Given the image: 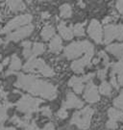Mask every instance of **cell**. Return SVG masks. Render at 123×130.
I'll return each mask as SVG.
<instances>
[{
	"label": "cell",
	"mask_w": 123,
	"mask_h": 130,
	"mask_svg": "<svg viewBox=\"0 0 123 130\" xmlns=\"http://www.w3.org/2000/svg\"><path fill=\"white\" fill-rule=\"evenodd\" d=\"M98 77L99 79L101 80H104L106 78V76H107V69H104V70H100L98 71Z\"/></svg>",
	"instance_id": "d6a6232c"
},
{
	"label": "cell",
	"mask_w": 123,
	"mask_h": 130,
	"mask_svg": "<svg viewBox=\"0 0 123 130\" xmlns=\"http://www.w3.org/2000/svg\"><path fill=\"white\" fill-rule=\"evenodd\" d=\"M93 76H94V74L93 73H89V74L85 75L84 77L82 78V81L83 82H90V81H91V78H93Z\"/></svg>",
	"instance_id": "e575fe53"
},
{
	"label": "cell",
	"mask_w": 123,
	"mask_h": 130,
	"mask_svg": "<svg viewBox=\"0 0 123 130\" xmlns=\"http://www.w3.org/2000/svg\"><path fill=\"white\" fill-rule=\"evenodd\" d=\"M21 69V61L16 55H13L12 60H11V65H10L9 72H13L14 70H18Z\"/></svg>",
	"instance_id": "ffe728a7"
},
{
	"label": "cell",
	"mask_w": 123,
	"mask_h": 130,
	"mask_svg": "<svg viewBox=\"0 0 123 130\" xmlns=\"http://www.w3.org/2000/svg\"><path fill=\"white\" fill-rule=\"evenodd\" d=\"M15 86L24 89L33 94L41 95L47 99H54L57 96V89L54 85L34 76L20 74L18 76Z\"/></svg>",
	"instance_id": "6da1fadb"
},
{
	"label": "cell",
	"mask_w": 123,
	"mask_h": 130,
	"mask_svg": "<svg viewBox=\"0 0 123 130\" xmlns=\"http://www.w3.org/2000/svg\"><path fill=\"white\" fill-rule=\"evenodd\" d=\"M111 83H112V85H113L115 89L119 88V85H118V83H117V79L115 77V74L112 73V72H111Z\"/></svg>",
	"instance_id": "f546056e"
},
{
	"label": "cell",
	"mask_w": 123,
	"mask_h": 130,
	"mask_svg": "<svg viewBox=\"0 0 123 130\" xmlns=\"http://www.w3.org/2000/svg\"><path fill=\"white\" fill-rule=\"evenodd\" d=\"M57 115H58V117H59L60 119H65V118H67V112H66L65 109L62 108V109L59 110Z\"/></svg>",
	"instance_id": "1f68e13d"
},
{
	"label": "cell",
	"mask_w": 123,
	"mask_h": 130,
	"mask_svg": "<svg viewBox=\"0 0 123 130\" xmlns=\"http://www.w3.org/2000/svg\"><path fill=\"white\" fill-rule=\"evenodd\" d=\"M112 73L114 74H117V83L118 85L123 86V63L122 62H118L115 63L114 65H112Z\"/></svg>",
	"instance_id": "7c38bea8"
},
{
	"label": "cell",
	"mask_w": 123,
	"mask_h": 130,
	"mask_svg": "<svg viewBox=\"0 0 123 130\" xmlns=\"http://www.w3.org/2000/svg\"><path fill=\"white\" fill-rule=\"evenodd\" d=\"M99 92L100 93L104 94V95H111L112 93V87L108 82L103 81L101 85L99 86Z\"/></svg>",
	"instance_id": "7402d4cb"
},
{
	"label": "cell",
	"mask_w": 123,
	"mask_h": 130,
	"mask_svg": "<svg viewBox=\"0 0 123 130\" xmlns=\"http://www.w3.org/2000/svg\"><path fill=\"white\" fill-rule=\"evenodd\" d=\"M114 105L115 107L119 108V109L123 110V90L118 96L114 100Z\"/></svg>",
	"instance_id": "4316f807"
},
{
	"label": "cell",
	"mask_w": 123,
	"mask_h": 130,
	"mask_svg": "<svg viewBox=\"0 0 123 130\" xmlns=\"http://www.w3.org/2000/svg\"><path fill=\"white\" fill-rule=\"evenodd\" d=\"M1 70H2V65H0V71H1Z\"/></svg>",
	"instance_id": "7bdbcfd3"
},
{
	"label": "cell",
	"mask_w": 123,
	"mask_h": 130,
	"mask_svg": "<svg viewBox=\"0 0 123 130\" xmlns=\"http://www.w3.org/2000/svg\"><path fill=\"white\" fill-rule=\"evenodd\" d=\"M84 98H85V99L87 100V102L90 103H95L100 99L98 89H97V87L94 85V83L92 81H90L87 86H86Z\"/></svg>",
	"instance_id": "52a82bcc"
},
{
	"label": "cell",
	"mask_w": 123,
	"mask_h": 130,
	"mask_svg": "<svg viewBox=\"0 0 123 130\" xmlns=\"http://www.w3.org/2000/svg\"><path fill=\"white\" fill-rule=\"evenodd\" d=\"M8 6L12 11H21L25 9V5L21 1H9Z\"/></svg>",
	"instance_id": "603a6c76"
},
{
	"label": "cell",
	"mask_w": 123,
	"mask_h": 130,
	"mask_svg": "<svg viewBox=\"0 0 123 130\" xmlns=\"http://www.w3.org/2000/svg\"><path fill=\"white\" fill-rule=\"evenodd\" d=\"M108 115H109L110 120L114 121H123V112L118 111L114 108H110L108 111Z\"/></svg>",
	"instance_id": "ac0fdd59"
},
{
	"label": "cell",
	"mask_w": 123,
	"mask_h": 130,
	"mask_svg": "<svg viewBox=\"0 0 123 130\" xmlns=\"http://www.w3.org/2000/svg\"><path fill=\"white\" fill-rule=\"evenodd\" d=\"M106 126H107V128H110V129H115L117 127V123H116V121L109 120L106 123Z\"/></svg>",
	"instance_id": "4dcf8cb0"
},
{
	"label": "cell",
	"mask_w": 123,
	"mask_h": 130,
	"mask_svg": "<svg viewBox=\"0 0 123 130\" xmlns=\"http://www.w3.org/2000/svg\"><path fill=\"white\" fill-rule=\"evenodd\" d=\"M31 21H32V15L31 14H23V15L16 17L15 19L11 20L9 23L5 26V28L3 29V32H9V31L20 26V25L30 23Z\"/></svg>",
	"instance_id": "ba28073f"
},
{
	"label": "cell",
	"mask_w": 123,
	"mask_h": 130,
	"mask_svg": "<svg viewBox=\"0 0 123 130\" xmlns=\"http://www.w3.org/2000/svg\"><path fill=\"white\" fill-rule=\"evenodd\" d=\"M115 39L123 41V25L115 26Z\"/></svg>",
	"instance_id": "83f0119b"
},
{
	"label": "cell",
	"mask_w": 123,
	"mask_h": 130,
	"mask_svg": "<svg viewBox=\"0 0 123 130\" xmlns=\"http://www.w3.org/2000/svg\"><path fill=\"white\" fill-rule=\"evenodd\" d=\"M91 56L85 55L82 59H79V60L73 62L72 64H71V69L73 70V71H75L77 73H81V72L84 71L85 67L91 63Z\"/></svg>",
	"instance_id": "8fae6325"
},
{
	"label": "cell",
	"mask_w": 123,
	"mask_h": 130,
	"mask_svg": "<svg viewBox=\"0 0 123 130\" xmlns=\"http://www.w3.org/2000/svg\"><path fill=\"white\" fill-rule=\"evenodd\" d=\"M49 48H50V51L54 52V53H58V52L61 51V49H62V41H61V38L59 36H55L51 40Z\"/></svg>",
	"instance_id": "e0dca14e"
},
{
	"label": "cell",
	"mask_w": 123,
	"mask_h": 130,
	"mask_svg": "<svg viewBox=\"0 0 123 130\" xmlns=\"http://www.w3.org/2000/svg\"><path fill=\"white\" fill-rule=\"evenodd\" d=\"M23 70L25 71H34V72H41L42 75L50 77L54 75V70L51 69L49 66H47L44 63V61L41 59H36V58H30L23 67Z\"/></svg>",
	"instance_id": "3957f363"
},
{
	"label": "cell",
	"mask_w": 123,
	"mask_h": 130,
	"mask_svg": "<svg viewBox=\"0 0 123 130\" xmlns=\"http://www.w3.org/2000/svg\"><path fill=\"white\" fill-rule=\"evenodd\" d=\"M116 9L118 10L120 14H123V1H117L116 2Z\"/></svg>",
	"instance_id": "d590c367"
},
{
	"label": "cell",
	"mask_w": 123,
	"mask_h": 130,
	"mask_svg": "<svg viewBox=\"0 0 123 130\" xmlns=\"http://www.w3.org/2000/svg\"><path fill=\"white\" fill-rule=\"evenodd\" d=\"M100 58H102L103 59V64L105 66H107V67H109V57L106 55V53L104 51H101L100 53H99V59Z\"/></svg>",
	"instance_id": "f1b7e54d"
},
{
	"label": "cell",
	"mask_w": 123,
	"mask_h": 130,
	"mask_svg": "<svg viewBox=\"0 0 123 130\" xmlns=\"http://www.w3.org/2000/svg\"><path fill=\"white\" fill-rule=\"evenodd\" d=\"M85 53L86 55L93 56L94 53V47L90 42L84 41V42H72L69 45L65 47L64 49V55L67 59H74L80 55Z\"/></svg>",
	"instance_id": "7a4b0ae2"
},
{
	"label": "cell",
	"mask_w": 123,
	"mask_h": 130,
	"mask_svg": "<svg viewBox=\"0 0 123 130\" xmlns=\"http://www.w3.org/2000/svg\"><path fill=\"white\" fill-rule=\"evenodd\" d=\"M107 51L114 54L117 58H121L123 56V43H114L107 47Z\"/></svg>",
	"instance_id": "9a60e30c"
},
{
	"label": "cell",
	"mask_w": 123,
	"mask_h": 130,
	"mask_svg": "<svg viewBox=\"0 0 123 130\" xmlns=\"http://www.w3.org/2000/svg\"><path fill=\"white\" fill-rule=\"evenodd\" d=\"M42 130H54V124L49 122V123H47V124L44 126V128Z\"/></svg>",
	"instance_id": "8d00e7d4"
},
{
	"label": "cell",
	"mask_w": 123,
	"mask_h": 130,
	"mask_svg": "<svg viewBox=\"0 0 123 130\" xmlns=\"http://www.w3.org/2000/svg\"><path fill=\"white\" fill-rule=\"evenodd\" d=\"M71 14H72V10H71L70 5L64 4L63 6H61V8H60V15L62 18L67 19L71 15Z\"/></svg>",
	"instance_id": "44dd1931"
},
{
	"label": "cell",
	"mask_w": 123,
	"mask_h": 130,
	"mask_svg": "<svg viewBox=\"0 0 123 130\" xmlns=\"http://www.w3.org/2000/svg\"><path fill=\"white\" fill-rule=\"evenodd\" d=\"M111 20H112V19H111L110 17H108V18H106V19L103 20V22H104V23H108V22H109V21H111Z\"/></svg>",
	"instance_id": "ab89813d"
},
{
	"label": "cell",
	"mask_w": 123,
	"mask_h": 130,
	"mask_svg": "<svg viewBox=\"0 0 123 130\" xmlns=\"http://www.w3.org/2000/svg\"><path fill=\"white\" fill-rule=\"evenodd\" d=\"M105 43H109L115 39V26L107 25L105 27Z\"/></svg>",
	"instance_id": "2e32d148"
},
{
	"label": "cell",
	"mask_w": 123,
	"mask_h": 130,
	"mask_svg": "<svg viewBox=\"0 0 123 130\" xmlns=\"http://www.w3.org/2000/svg\"><path fill=\"white\" fill-rule=\"evenodd\" d=\"M44 51V45L42 43H40V42H36L33 44L32 47V55L33 57L36 55H40L41 53H43Z\"/></svg>",
	"instance_id": "d4e9b609"
},
{
	"label": "cell",
	"mask_w": 123,
	"mask_h": 130,
	"mask_svg": "<svg viewBox=\"0 0 123 130\" xmlns=\"http://www.w3.org/2000/svg\"><path fill=\"white\" fill-rule=\"evenodd\" d=\"M73 34H75L76 36H84L85 34V30H84V26L82 23H77L74 25L73 27Z\"/></svg>",
	"instance_id": "484cf974"
},
{
	"label": "cell",
	"mask_w": 123,
	"mask_h": 130,
	"mask_svg": "<svg viewBox=\"0 0 123 130\" xmlns=\"http://www.w3.org/2000/svg\"><path fill=\"white\" fill-rule=\"evenodd\" d=\"M68 86L72 87L74 92L76 93H81L84 90V85H83L82 78L80 77H71V79L69 80Z\"/></svg>",
	"instance_id": "4fadbf2b"
},
{
	"label": "cell",
	"mask_w": 123,
	"mask_h": 130,
	"mask_svg": "<svg viewBox=\"0 0 123 130\" xmlns=\"http://www.w3.org/2000/svg\"><path fill=\"white\" fill-rule=\"evenodd\" d=\"M59 32L64 40H71L73 38L72 29L70 27H67L64 22H61L59 24Z\"/></svg>",
	"instance_id": "5bb4252c"
},
{
	"label": "cell",
	"mask_w": 123,
	"mask_h": 130,
	"mask_svg": "<svg viewBox=\"0 0 123 130\" xmlns=\"http://www.w3.org/2000/svg\"><path fill=\"white\" fill-rule=\"evenodd\" d=\"M23 47V55L26 58H33L32 55V43L30 42H24L22 43Z\"/></svg>",
	"instance_id": "cb8c5ba5"
},
{
	"label": "cell",
	"mask_w": 123,
	"mask_h": 130,
	"mask_svg": "<svg viewBox=\"0 0 123 130\" xmlns=\"http://www.w3.org/2000/svg\"><path fill=\"white\" fill-rule=\"evenodd\" d=\"M120 59H121V62H122V63H123V56H122V57H121V58H120Z\"/></svg>",
	"instance_id": "ee69618b"
},
{
	"label": "cell",
	"mask_w": 123,
	"mask_h": 130,
	"mask_svg": "<svg viewBox=\"0 0 123 130\" xmlns=\"http://www.w3.org/2000/svg\"><path fill=\"white\" fill-rule=\"evenodd\" d=\"M87 32L90 37L95 41L97 43H100L102 42V36H103V32H102V27L101 24L99 23L98 20L96 19H92L91 21V23L89 25V29Z\"/></svg>",
	"instance_id": "8992f818"
},
{
	"label": "cell",
	"mask_w": 123,
	"mask_h": 130,
	"mask_svg": "<svg viewBox=\"0 0 123 130\" xmlns=\"http://www.w3.org/2000/svg\"><path fill=\"white\" fill-rule=\"evenodd\" d=\"M48 17H49L48 13H43L42 14V19H48Z\"/></svg>",
	"instance_id": "60d3db41"
},
{
	"label": "cell",
	"mask_w": 123,
	"mask_h": 130,
	"mask_svg": "<svg viewBox=\"0 0 123 130\" xmlns=\"http://www.w3.org/2000/svg\"><path fill=\"white\" fill-rule=\"evenodd\" d=\"M55 33L54 27L51 25H46L45 27H43V29L41 30V38L44 41H48L49 39L53 37Z\"/></svg>",
	"instance_id": "d6986e66"
},
{
	"label": "cell",
	"mask_w": 123,
	"mask_h": 130,
	"mask_svg": "<svg viewBox=\"0 0 123 130\" xmlns=\"http://www.w3.org/2000/svg\"><path fill=\"white\" fill-rule=\"evenodd\" d=\"M26 130H42V129H39V128H37L36 124H35V123H32L31 125H30V124H28Z\"/></svg>",
	"instance_id": "74e56055"
},
{
	"label": "cell",
	"mask_w": 123,
	"mask_h": 130,
	"mask_svg": "<svg viewBox=\"0 0 123 130\" xmlns=\"http://www.w3.org/2000/svg\"><path fill=\"white\" fill-rule=\"evenodd\" d=\"M33 30H34V26H33V25H31V24H30V25H26V26H24V27L18 29L17 31L10 34L9 36H8V39H9L10 41L17 42V41L21 40L23 38L31 35V33L33 32Z\"/></svg>",
	"instance_id": "9c48e42d"
},
{
	"label": "cell",
	"mask_w": 123,
	"mask_h": 130,
	"mask_svg": "<svg viewBox=\"0 0 123 130\" xmlns=\"http://www.w3.org/2000/svg\"><path fill=\"white\" fill-rule=\"evenodd\" d=\"M0 130H14V127H4V126H2Z\"/></svg>",
	"instance_id": "f35d334b"
},
{
	"label": "cell",
	"mask_w": 123,
	"mask_h": 130,
	"mask_svg": "<svg viewBox=\"0 0 123 130\" xmlns=\"http://www.w3.org/2000/svg\"><path fill=\"white\" fill-rule=\"evenodd\" d=\"M98 62H99V58H98V59H94L93 62H92V64H94V65H95V64H97Z\"/></svg>",
	"instance_id": "b9f144b4"
},
{
	"label": "cell",
	"mask_w": 123,
	"mask_h": 130,
	"mask_svg": "<svg viewBox=\"0 0 123 130\" xmlns=\"http://www.w3.org/2000/svg\"><path fill=\"white\" fill-rule=\"evenodd\" d=\"M41 102H42V100H41V99L33 98L30 95H24L18 101L17 109L19 111L24 112V113L31 114L32 112H35L39 109V106Z\"/></svg>",
	"instance_id": "5b68a950"
},
{
	"label": "cell",
	"mask_w": 123,
	"mask_h": 130,
	"mask_svg": "<svg viewBox=\"0 0 123 130\" xmlns=\"http://www.w3.org/2000/svg\"><path fill=\"white\" fill-rule=\"evenodd\" d=\"M93 115V109L86 107L81 111L76 112L71 119V123L75 124L80 129H87L91 125V117Z\"/></svg>",
	"instance_id": "277c9868"
},
{
	"label": "cell",
	"mask_w": 123,
	"mask_h": 130,
	"mask_svg": "<svg viewBox=\"0 0 123 130\" xmlns=\"http://www.w3.org/2000/svg\"><path fill=\"white\" fill-rule=\"evenodd\" d=\"M84 106V102L72 93H67L65 101L63 104V108H81Z\"/></svg>",
	"instance_id": "30bf717a"
},
{
	"label": "cell",
	"mask_w": 123,
	"mask_h": 130,
	"mask_svg": "<svg viewBox=\"0 0 123 130\" xmlns=\"http://www.w3.org/2000/svg\"><path fill=\"white\" fill-rule=\"evenodd\" d=\"M41 112H42V114L46 117H51V110L49 107H43V108H41Z\"/></svg>",
	"instance_id": "836d02e7"
}]
</instances>
